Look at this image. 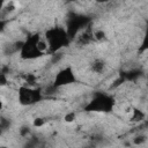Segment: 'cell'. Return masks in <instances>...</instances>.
<instances>
[{"mask_svg":"<svg viewBox=\"0 0 148 148\" xmlns=\"http://www.w3.org/2000/svg\"><path fill=\"white\" fill-rule=\"evenodd\" d=\"M2 27H3V21H1V20H0V30L2 29Z\"/></svg>","mask_w":148,"mask_h":148,"instance_id":"16","label":"cell"},{"mask_svg":"<svg viewBox=\"0 0 148 148\" xmlns=\"http://www.w3.org/2000/svg\"><path fill=\"white\" fill-rule=\"evenodd\" d=\"M71 148H81V147H71Z\"/></svg>","mask_w":148,"mask_h":148,"instance_id":"18","label":"cell"},{"mask_svg":"<svg viewBox=\"0 0 148 148\" xmlns=\"http://www.w3.org/2000/svg\"><path fill=\"white\" fill-rule=\"evenodd\" d=\"M75 120H76V113H75L74 111H69V112L65 113V116H64V121H65L66 124H72V123H74Z\"/></svg>","mask_w":148,"mask_h":148,"instance_id":"10","label":"cell"},{"mask_svg":"<svg viewBox=\"0 0 148 148\" xmlns=\"http://www.w3.org/2000/svg\"><path fill=\"white\" fill-rule=\"evenodd\" d=\"M42 98V94L39 90L35 89L34 87H28V86H21L17 90V99L18 103L23 106L32 105L37 103Z\"/></svg>","mask_w":148,"mask_h":148,"instance_id":"2","label":"cell"},{"mask_svg":"<svg viewBox=\"0 0 148 148\" xmlns=\"http://www.w3.org/2000/svg\"><path fill=\"white\" fill-rule=\"evenodd\" d=\"M2 108H3V102H2V99L0 98V111L2 110Z\"/></svg>","mask_w":148,"mask_h":148,"instance_id":"15","label":"cell"},{"mask_svg":"<svg viewBox=\"0 0 148 148\" xmlns=\"http://www.w3.org/2000/svg\"><path fill=\"white\" fill-rule=\"evenodd\" d=\"M36 49H37V51H38L42 56H44V53H46V52L50 50L47 40H46L44 37H39L38 40L36 42Z\"/></svg>","mask_w":148,"mask_h":148,"instance_id":"8","label":"cell"},{"mask_svg":"<svg viewBox=\"0 0 148 148\" xmlns=\"http://www.w3.org/2000/svg\"><path fill=\"white\" fill-rule=\"evenodd\" d=\"M7 86H8V76L7 74L0 72V88L7 87Z\"/></svg>","mask_w":148,"mask_h":148,"instance_id":"13","label":"cell"},{"mask_svg":"<svg viewBox=\"0 0 148 148\" xmlns=\"http://www.w3.org/2000/svg\"><path fill=\"white\" fill-rule=\"evenodd\" d=\"M0 148H9V147L6 146V145H0Z\"/></svg>","mask_w":148,"mask_h":148,"instance_id":"17","label":"cell"},{"mask_svg":"<svg viewBox=\"0 0 148 148\" xmlns=\"http://www.w3.org/2000/svg\"><path fill=\"white\" fill-rule=\"evenodd\" d=\"M39 37H40L39 35H34V36L29 37L27 40H24V43L20 50V54H21L22 59L32 60V59H37V58L42 57V54L36 49V42L38 40Z\"/></svg>","mask_w":148,"mask_h":148,"instance_id":"3","label":"cell"},{"mask_svg":"<svg viewBox=\"0 0 148 148\" xmlns=\"http://www.w3.org/2000/svg\"><path fill=\"white\" fill-rule=\"evenodd\" d=\"M45 124H46V120H45L43 117H36V118L32 120V126H34V127H37V128L44 127Z\"/></svg>","mask_w":148,"mask_h":148,"instance_id":"11","label":"cell"},{"mask_svg":"<svg viewBox=\"0 0 148 148\" xmlns=\"http://www.w3.org/2000/svg\"><path fill=\"white\" fill-rule=\"evenodd\" d=\"M130 113H131V114H130V120L133 121V123H140V121H142V120L145 119V117H146V113H145L142 110L136 109V108L132 109Z\"/></svg>","mask_w":148,"mask_h":148,"instance_id":"6","label":"cell"},{"mask_svg":"<svg viewBox=\"0 0 148 148\" xmlns=\"http://www.w3.org/2000/svg\"><path fill=\"white\" fill-rule=\"evenodd\" d=\"M5 5H6V2H5L3 0H0V12H2V9H3Z\"/></svg>","mask_w":148,"mask_h":148,"instance_id":"14","label":"cell"},{"mask_svg":"<svg viewBox=\"0 0 148 148\" xmlns=\"http://www.w3.org/2000/svg\"><path fill=\"white\" fill-rule=\"evenodd\" d=\"M106 68L105 62L102 59H95L91 64V71L96 74H102Z\"/></svg>","mask_w":148,"mask_h":148,"instance_id":"7","label":"cell"},{"mask_svg":"<svg viewBox=\"0 0 148 148\" xmlns=\"http://www.w3.org/2000/svg\"><path fill=\"white\" fill-rule=\"evenodd\" d=\"M110 108H112L111 101L106 96L102 95V96L95 97L91 102H89V104L87 106V110H90V111H106Z\"/></svg>","mask_w":148,"mask_h":148,"instance_id":"5","label":"cell"},{"mask_svg":"<svg viewBox=\"0 0 148 148\" xmlns=\"http://www.w3.org/2000/svg\"><path fill=\"white\" fill-rule=\"evenodd\" d=\"M91 36H92V38H94V39H96V40H98V42L104 40V39H105V37H106L105 31H104V30H102V29H96V30H94V31L91 32Z\"/></svg>","mask_w":148,"mask_h":148,"instance_id":"9","label":"cell"},{"mask_svg":"<svg viewBox=\"0 0 148 148\" xmlns=\"http://www.w3.org/2000/svg\"><path fill=\"white\" fill-rule=\"evenodd\" d=\"M44 38L47 40L51 51H58L65 44L67 34L62 28H51L45 32Z\"/></svg>","mask_w":148,"mask_h":148,"instance_id":"1","label":"cell"},{"mask_svg":"<svg viewBox=\"0 0 148 148\" xmlns=\"http://www.w3.org/2000/svg\"><path fill=\"white\" fill-rule=\"evenodd\" d=\"M75 81H76V76L74 74L73 68L71 66H67V67H64L62 69H60L56 74L52 86L57 89V88H61V87H65V86L73 84V83H75Z\"/></svg>","mask_w":148,"mask_h":148,"instance_id":"4","label":"cell"},{"mask_svg":"<svg viewBox=\"0 0 148 148\" xmlns=\"http://www.w3.org/2000/svg\"><path fill=\"white\" fill-rule=\"evenodd\" d=\"M145 142H146V135L145 134H141V133L136 134L134 136V139H133V143L136 145V146H140V145H142Z\"/></svg>","mask_w":148,"mask_h":148,"instance_id":"12","label":"cell"}]
</instances>
